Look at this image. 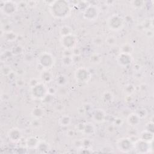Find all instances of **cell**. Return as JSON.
Here are the masks:
<instances>
[{
  "label": "cell",
  "instance_id": "1",
  "mask_svg": "<svg viewBox=\"0 0 154 154\" xmlns=\"http://www.w3.org/2000/svg\"><path fill=\"white\" fill-rule=\"evenodd\" d=\"M50 11L53 16L57 18H63L70 13V7L68 2L65 1H52L50 4Z\"/></svg>",
  "mask_w": 154,
  "mask_h": 154
},
{
  "label": "cell",
  "instance_id": "2",
  "mask_svg": "<svg viewBox=\"0 0 154 154\" xmlns=\"http://www.w3.org/2000/svg\"><path fill=\"white\" fill-rule=\"evenodd\" d=\"M54 65L53 56L48 52L42 53L38 59L37 66H41L42 72L51 69Z\"/></svg>",
  "mask_w": 154,
  "mask_h": 154
},
{
  "label": "cell",
  "instance_id": "3",
  "mask_svg": "<svg viewBox=\"0 0 154 154\" xmlns=\"http://www.w3.org/2000/svg\"><path fill=\"white\" fill-rule=\"evenodd\" d=\"M123 19L118 15H113L108 17L107 26L112 31H119L123 26Z\"/></svg>",
  "mask_w": 154,
  "mask_h": 154
},
{
  "label": "cell",
  "instance_id": "4",
  "mask_svg": "<svg viewBox=\"0 0 154 154\" xmlns=\"http://www.w3.org/2000/svg\"><path fill=\"white\" fill-rule=\"evenodd\" d=\"M77 42H78L77 38L72 34L62 36L61 38V44L66 49L72 50L75 48Z\"/></svg>",
  "mask_w": 154,
  "mask_h": 154
},
{
  "label": "cell",
  "instance_id": "5",
  "mask_svg": "<svg viewBox=\"0 0 154 154\" xmlns=\"http://www.w3.org/2000/svg\"><path fill=\"white\" fill-rule=\"evenodd\" d=\"M76 81L78 83H87L90 78V72L85 68H80L75 72Z\"/></svg>",
  "mask_w": 154,
  "mask_h": 154
},
{
  "label": "cell",
  "instance_id": "6",
  "mask_svg": "<svg viewBox=\"0 0 154 154\" xmlns=\"http://www.w3.org/2000/svg\"><path fill=\"white\" fill-rule=\"evenodd\" d=\"M32 95L36 99H44L48 94V89L42 83H38L36 86L32 87Z\"/></svg>",
  "mask_w": 154,
  "mask_h": 154
},
{
  "label": "cell",
  "instance_id": "7",
  "mask_svg": "<svg viewBox=\"0 0 154 154\" xmlns=\"http://www.w3.org/2000/svg\"><path fill=\"white\" fill-rule=\"evenodd\" d=\"M99 11L97 7L94 6H88L83 13V16L89 21H94L98 18Z\"/></svg>",
  "mask_w": 154,
  "mask_h": 154
},
{
  "label": "cell",
  "instance_id": "8",
  "mask_svg": "<svg viewBox=\"0 0 154 154\" xmlns=\"http://www.w3.org/2000/svg\"><path fill=\"white\" fill-rule=\"evenodd\" d=\"M134 144L130 138H123L118 142V147L123 152H128L133 148Z\"/></svg>",
  "mask_w": 154,
  "mask_h": 154
},
{
  "label": "cell",
  "instance_id": "9",
  "mask_svg": "<svg viewBox=\"0 0 154 154\" xmlns=\"http://www.w3.org/2000/svg\"><path fill=\"white\" fill-rule=\"evenodd\" d=\"M1 9L6 15H12L17 9V4L13 1H4V4H1Z\"/></svg>",
  "mask_w": 154,
  "mask_h": 154
},
{
  "label": "cell",
  "instance_id": "10",
  "mask_svg": "<svg viewBox=\"0 0 154 154\" xmlns=\"http://www.w3.org/2000/svg\"><path fill=\"white\" fill-rule=\"evenodd\" d=\"M149 143H150L139 139V140H137L135 142L133 148L134 149V150H136L137 153H146L147 152V150L150 149V147L149 145Z\"/></svg>",
  "mask_w": 154,
  "mask_h": 154
},
{
  "label": "cell",
  "instance_id": "11",
  "mask_svg": "<svg viewBox=\"0 0 154 154\" xmlns=\"http://www.w3.org/2000/svg\"><path fill=\"white\" fill-rule=\"evenodd\" d=\"M132 57L131 54L120 53L117 57V61L118 63L123 67H126L129 65L132 62Z\"/></svg>",
  "mask_w": 154,
  "mask_h": 154
},
{
  "label": "cell",
  "instance_id": "12",
  "mask_svg": "<svg viewBox=\"0 0 154 154\" xmlns=\"http://www.w3.org/2000/svg\"><path fill=\"white\" fill-rule=\"evenodd\" d=\"M106 118L105 112L101 109L96 110L93 114V119L94 122L98 123H102L105 121Z\"/></svg>",
  "mask_w": 154,
  "mask_h": 154
},
{
  "label": "cell",
  "instance_id": "13",
  "mask_svg": "<svg viewBox=\"0 0 154 154\" xmlns=\"http://www.w3.org/2000/svg\"><path fill=\"white\" fill-rule=\"evenodd\" d=\"M22 137V134L21 131L17 128H13L10 129L8 132V137L9 139L13 142H16L20 140Z\"/></svg>",
  "mask_w": 154,
  "mask_h": 154
},
{
  "label": "cell",
  "instance_id": "14",
  "mask_svg": "<svg viewBox=\"0 0 154 154\" xmlns=\"http://www.w3.org/2000/svg\"><path fill=\"white\" fill-rule=\"evenodd\" d=\"M140 120L141 119L139 116L136 113H133L128 116L127 122L131 126H136L140 124Z\"/></svg>",
  "mask_w": 154,
  "mask_h": 154
},
{
  "label": "cell",
  "instance_id": "15",
  "mask_svg": "<svg viewBox=\"0 0 154 154\" xmlns=\"http://www.w3.org/2000/svg\"><path fill=\"white\" fill-rule=\"evenodd\" d=\"M94 132H95V127L93 123H84V126L82 131V132L83 134L86 135H88V136H91V135L94 133Z\"/></svg>",
  "mask_w": 154,
  "mask_h": 154
},
{
  "label": "cell",
  "instance_id": "16",
  "mask_svg": "<svg viewBox=\"0 0 154 154\" xmlns=\"http://www.w3.org/2000/svg\"><path fill=\"white\" fill-rule=\"evenodd\" d=\"M153 139V133L149 132L146 130H144L141 133L140 136V139L149 143L152 142Z\"/></svg>",
  "mask_w": 154,
  "mask_h": 154
},
{
  "label": "cell",
  "instance_id": "17",
  "mask_svg": "<svg viewBox=\"0 0 154 154\" xmlns=\"http://www.w3.org/2000/svg\"><path fill=\"white\" fill-rule=\"evenodd\" d=\"M71 122H72V119L69 116L64 115L60 118L59 123L61 126L66 127L70 125Z\"/></svg>",
  "mask_w": 154,
  "mask_h": 154
},
{
  "label": "cell",
  "instance_id": "18",
  "mask_svg": "<svg viewBox=\"0 0 154 154\" xmlns=\"http://www.w3.org/2000/svg\"><path fill=\"white\" fill-rule=\"evenodd\" d=\"M40 140L36 139L35 137H30L28 138L26 140V145L28 148H34L37 147Z\"/></svg>",
  "mask_w": 154,
  "mask_h": 154
},
{
  "label": "cell",
  "instance_id": "19",
  "mask_svg": "<svg viewBox=\"0 0 154 154\" xmlns=\"http://www.w3.org/2000/svg\"><path fill=\"white\" fill-rule=\"evenodd\" d=\"M31 114L35 119H38L43 117L44 114V110L41 107H34L32 110Z\"/></svg>",
  "mask_w": 154,
  "mask_h": 154
},
{
  "label": "cell",
  "instance_id": "20",
  "mask_svg": "<svg viewBox=\"0 0 154 154\" xmlns=\"http://www.w3.org/2000/svg\"><path fill=\"white\" fill-rule=\"evenodd\" d=\"M52 74L47 70H44L42 72L41 75V79L44 83H49L52 80Z\"/></svg>",
  "mask_w": 154,
  "mask_h": 154
},
{
  "label": "cell",
  "instance_id": "21",
  "mask_svg": "<svg viewBox=\"0 0 154 154\" xmlns=\"http://www.w3.org/2000/svg\"><path fill=\"white\" fill-rule=\"evenodd\" d=\"M134 51V47L128 43L122 45L120 48L121 53L131 54Z\"/></svg>",
  "mask_w": 154,
  "mask_h": 154
},
{
  "label": "cell",
  "instance_id": "22",
  "mask_svg": "<svg viewBox=\"0 0 154 154\" xmlns=\"http://www.w3.org/2000/svg\"><path fill=\"white\" fill-rule=\"evenodd\" d=\"M68 83V76L65 75H60L57 78V83L61 87L65 86Z\"/></svg>",
  "mask_w": 154,
  "mask_h": 154
},
{
  "label": "cell",
  "instance_id": "23",
  "mask_svg": "<svg viewBox=\"0 0 154 154\" xmlns=\"http://www.w3.org/2000/svg\"><path fill=\"white\" fill-rule=\"evenodd\" d=\"M135 90H136V88H135V86L134 85L131 84H128L125 86L123 91L124 93L128 96H131V95L133 94L134 92H135Z\"/></svg>",
  "mask_w": 154,
  "mask_h": 154
},
{
  "label": "cell",
  "instance_id": "24",
  "mask_svg": "<svg viewBox=\"0 0 154 154\" xmlns=\"http://www.w3.org/2000/svg\"><path fill=\"white\" fill-rule=\"evenodd\" d=\"M102 101L105 103H110L113 101V96L111 93L109 92H105L102 95Z\"/></svg>",
  "mask_w": 154,
  "mask_h": 154
},
{
  "label": "cell",
  "instance_id": "25",
  "mask_svg": "<svg viewBox=\"0 0 154 154\" xmlns=\"http://www.w3.org/2000/svg\"><path fill=\"white\" fill-rule=\"evenodd\" d=\"M60 33L62 37V36H68V35L72 34V31L69 26L65 25V26H63L60 28Z\"/></svg>",
  "mask_w": 154,
  "mask_h": 154
},
{
  "label": "cell",
  "instance_id": "26",
  "mask_svg": "<svg viewBox=\"0 0 154 154\" xmlns=\"http://www.w3.org/2000/svg\"><path fill=\"white\" fill-rule=\"evenodd\" d=\"M105 42L107 44V45H108L110 46H114L117 43V40L116 38L115 37L113 36H110L107 37L106 40H105Z\"/></svg>",
  "mask_w": 154,
  "mask_h": 154
},
{
  "label": "cell",
  "instance_id": "27",
  "mask_svg": "<svg viewBox=\"0 0 154 154\" xmlns=\"http://www.w3.org/2000/svg\"><path fill=\"white\" fill-rule=\"evenodd\" d=\"M73 58L72 56H66L63 57L62 59V63L65 66H68L73 63Z\"/></svg>",
  "mask_w": 154,
  "mask_h": 154
},
{
  "label": "cell",
  "instance_id": "28",
  "mask_svg": "<svg viewBox=\"0 0 154 154\" xmlns=\"http://www.w3.org/2000/svg\"><path fill=\"white\" fill-rule=\"evenodd\" d=\"M16 35L15 33L12 32V31H9L6 33V39L8 41L12 42L16 40Z\"/></svg>",
  "mask_w": 154,
  "mask_h": 154
},
{
  "label": "cell",
  "instance_id": "29",
  "mask_svg": "<svg viewBox=\"0 0 154 154\" xmlns=\"http://www.w3.org/2000/svg\"><path fill=\"white\" fill-rule=\"evenodd\" d=\"M91 62H92L94 64H98L100 63V62L101 60V58L98 54H93L90 57Z\"/></svg>",
  "mask_w": 154,
  "mask_h": 154
},
{
  "label": "cell",
  "instance_id": "30",
  "mask_svg": "<svg viewBox=\"0 0 154 154\" xmlns=\"http://www.w3.org/2000/svg\"><path fill=\"white\" fill-rule=\"evenodd\" d=\"M136 113L139 116L140 119H144L146 118L147 115V111L145 108H141Z\"/></svg>",
  "mask_w": 154,
  "mask_h": 154
},
{
  "label": "cell",
  "instance_id": "31",
  "mask_svg": "<svg viewBox=\"0 0 154 154\" xmlns=\"http://www.w3.org/2000/svg\"><path fill=\"white\" fill-rule=\"evenodd\" d=\"M37 147L38 150L39 149L40 150H42L43 152H44L45 150H46L48 149V144L45 142L40 141L39 143H38Z\"/></svg>",
  "mask_w": 154,
  "mask_h": 154
},
{
  "label": "cell",
  "instance_id": "32",
  "mask_svg": "<svg viewBox=\"0 0 154 154\" xmlns=\"http://www.w3.org/2000/svg\"><path fill=\"white\" fill-rule=\"evenodd\" d=\"M24 60L27 63H31L34 60V57L31 53H27L24 55Z\"/></svg>",
  "mask_w": 154,
  "mask_h": 154
},
{
  "label": "cell",
  "instance_id": "33",
  "mask_svg": "<svg viewBox=\"0 0 154 154\" xmlns=\"http://www.w3.org/2000/svg\"><path fill=\"white\" fill-rule=\"evenodd\" d=\"M1 73L4 75H9L12 73L10 68L7 66H4V67H2Z\"/></svg>",
  "mask_w": 154,
  "mask_h": 154
},
{
  "label": "cell",
  "instance_id": "34",
  "mask_svg": "<svg viewBox=\"0 0 154 154\" xmlns=\"http://www.w3.org/2000/svg\"><path fill=\"white\" fill-rule=\"evenodd\" d=\"M153 123L152 121H150L149 122H148L146 125V127H145V130L150 132L152 133H153Z\"/></svg>",
  "mask_w": 154,
  "mask_h": 154
},
{
  "label": "cell",
  "instance_id": "35",
  "mask_svg": "<svg viewBox=\"0 0 154 154\" xmlns=\"http://www.w3.org/2000/svg\"><path fill=\"white\" fill-rule=\"evenodd\" d=\"M81 147L83 146L86 148H88L90 146L92 143L90 139H84L83 140H81Z\"/></svg>",
  "mask_w": 154,
  "mask_h": 154
},
{
  "label": "cell",
  "instance_id": "36",
  "mask_svg": "<svg viewBox=\"0 0 154 154\" xmlns=\"http://www.w3.org/2000/svg\"><path fill=\"white\" fill-rule=\"evenodd\" d=\"M143 2L141 1H134L132 2V5L134 7V8L140 9L143 6Z\"/></svg>",
  "mask_w": 154,
  "mask_h": 154
},
{
  "label": "cell",
  "instance_id": "37",
  "mask_svg": "<svg viewBox=\"0 0 154 154\" xmlns=\"http://www.w3.org/2000/svg\"><path fill=\"white\" fill-rule=\"evenodd\" d=\"M22 51H23L22 48H21V46H17L14 47V48H13L12 52H13V54H15V55H17V54H21V52H22Z\"/></svg>",
  "mask_w": 154,
  "mask_h": 154
},
{
  "label": "cell",
  "instance_id": "38",
  "mask_svg": "<svg viewBox=\"0 0 154 154\" xmlns=\"http://www.w3.org/2000/svg\"><path fill=\"white\" fill-rule=\"evenodd\" d=\"M72 55L73 56H80L81 55L80 49L76 47L72 49Z\"/></svg>",
  "mask_w": 154,
  "mask_h": 154
},
{
  "label": "cell",
  "instance_id": "39",
  "mask_svg": "<svg viewBox=\"0 0 154 154\" xmlns=\"http://www.w3.org/2000/svg\"><path fill=\"white\" fill-rule=\"evenodd\" d=\"M123 120L121 118H116L114 121V125L115 126H121L123 124Z\"/></svg>",
  "mask_w": 154,
  "mask_h": 154
},
{
  "label": "cell",
  "instance_id": "40",
  "mask_svg": "<svg viewBox=\"0 0 154 154\" xmlns=\"http://www.w3.org/2000/svg\"><path fill=\"white\" fill-rule=\"evenodd\" d=\"M100 38H98V37L97 38H94V40H93V43L94 45H97V46H100L102 44V39Z\"/></svg>",
  "mask_w": 154,
  "mask_h": 154
},
{
  "label": "cell",
  "instance_id": "41",
  "mask_svg": "<svg viewBox=\"0 0 154 154\" xmlns=\"http://www.w3.org/2000/svg\"><path fill=\"white\" fill-rule=\"evenodd\" d=\"M31 125H32V126H33V127H34V128H38V126H40L41 124H40V122L38 121V119H36V120H34V121H33L32 122Z\"/></svg>",
  "mask_w": 154,
  "mask_h": 154
},
{
  "label": "cell",
  "instance_id": "42",
  "mask_svg": "<svg viewBox=\"0 0 154 154\" xmlns=\"http://www.w3.org/2000/svg\"><path fill=\"white\" fill-rule=\"evenodd\" d=\"M107 131L109 133H112L114 131V126L113 125H110L107 128Z\"/></svg>",
  "mask_w": 154,
  "mask_h": 154
},
{
  "label": "cell",
  "instance_id": "43",
  "mask_svg": "<svg viewBox=\"0 0 154 154\" xmlns=\"http://www.w3.org/2000/svg\"><path fill=\"white\" fill-rule=\"evenodd\" d=\"M149 34V37H151L153 36V31H152V30H150V29H149V30L147 31V33H146V34H147V35H148Z\"/></svg>",
  "mask_w": 154,
  "mask_h": 154
}]
</instances>
